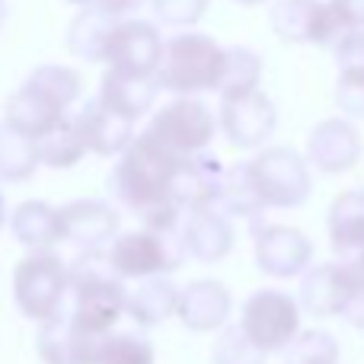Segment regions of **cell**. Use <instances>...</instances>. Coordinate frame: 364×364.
Here are the masks:
<instances>
[{
	"instance_id": "cell-1",
	"label": "cell",
	"mask_w": 364,
	"mask_h": 364,
	"mask_svg": "<svg viewBox=\"0 0 364 364\" xmlns=\"http://www.w3.org/2000/svg\"><path fill=\"white\" fill-rule=\"evenodd\" d=\"M70 304H64V314L77 323L87 336L106 339L122 314H128V288L112 272L109 250L80 252L70 265Z\"/></svg>"
},
{
	"instance_id": "cell-2",
	"label": "cell",
	"mask_w": 364,
	"mask_h": 364,
	"mask_svg": "<svg viewBox=\"0 0 364 364\" xmlns=\"http://www.w3.org/2000/svg\"><path fill=\"white\" fill-rule=\"evenodd\" d=\"M176 166L179 160L144 132L122 154L119 166L112 170V179H109V192L132 214H138L141 220L157 208L173 205L170 186L173 176H176Z\"/></svg>"
},
{
	"instance_id": "cell-3",
	"label": "cell",
	"mask_w": 364,
	"mask_h": 364,
	"mask_svg": "<svg viewBox=\"0 0 364 364\" xmlns=\"http://www.w3.org/2000/svg\"><path fill=\"white\" fill-rule=\"evenodd\" d=\"M227 48H220L211 36L201 32H182L173 36L164 48V61L157 70L160 90H170L176 96L201 93V90H218L224 74Z\"/></svg>"
},
{
	"instance_id": "cell-4",
	"label": "cell",
	"mask_w": 364,
	"mask_h": 364,
	"mask_svg": "<svg viewBox=\"0 0 364 364\" xmlns=\"http://www.w3.org/2000/svg\"><path fill=\"white\" fill-rule=\"evenodd\" d=\"M70 294V265L58 252H29L13 269V301L36 323L55 320Z\"/></svg>"
},
{
	"instance_id": "cell-5",
	"label": "cell",
	"mask_w": 364,
	"mask_h": 364,
	"mask_svg": "<svg viewBox=\"0 0 364 364\" xmlns=\"http://www.w3.org/2000/svg\"><path fill=\"white\" fill-rule=\"evenodd\" d=\"M182 233H154V230H132L115 237L109 246V262L122 282H144L166 272H176L186 259Z\"/></svg>"
},
{
	"instance_id": "cell-6",
	"label": "cell",
	"mask_w": 364,
	"mask_h": 364,
	"mask_svg": "<svg viewBox=\"0 0 364 364\" xmlns=\"http://www.w3.org/2000/svg\"><path fill=\"white\" fill-rule=\"evenodd\" d=\"M240 329L259 352H288V346L304 333L301 329V304L291 294L275 288H262L250 294L240 314Z\"/></svg>"
},
{
	"instance_id": "cell-7",
	"label": "cell",
	"mask_w": 364,
	"mask_h": 364,
	"mask_svg": "<svg viewBox=\"0 0 364 364\" xmlns=\"http://www.w3.org/2000/svg\"><path fill=\"white\" fill-rule=\"evenodd\" d=\"M246 164L262 208H297L310 198L314 182H310L307 160L291 147H269Z\"/></svg>"
},
{
	"instance_id": "cell-8",
	"label": "cell",
	"mask_w": 364,
	"mask_h": 364,
	"mask_svg": "<svg viewBox=\"0 0 364 364\" xmlns=\"http://www.w3.org/2000/svg\"><path fill=\"white\" fill-rule=\"evenodd\" d=\"M147 134L160 147H166L176 160L198 157V154H208L205 147L214 138V115L208 112L201 100L182 96V100H173L170 106H164L154 115Z\"/></svg>"
},
{
	"instance_id": "cell-9",
	"label": "cell",
	"mask_w": 364,
	"mask_h": 364,
	"mask_svg": "<svg viewBox=\"0 0 364 364\" xmlns=\"http://www.w3.org/2000/svg\"><path fill=\"white\" fill-rule=\"evenodd\" d=\"M166 42L160 29L144 19H122L109 51V68L128 77H157Z\"/></svg>"
},
{
	"instance_id": "cell-10",
	"label": "cell",
	"mask_w": 364,
	"mask_h": 364,
	"mask_svg": "<svg viewBox=\"0 0 364 364\" xmlns=\"http://www.w3.org/2000/svg\"><path fill=\"white\" fill-rule=\"evenodd\" d=\"M355 294H358V284L348 262L314 265L301 278V307L310 316H346Z\"/></svg>"
},
{
	"instance_id": "cell-11",
	"label": "cell",
	"mask_w": 364,
	"mask_h": 364,
	"mask_svg": "<svg viewBox=\"0 0 364 364\" xmlns=\"http://www.w3.org/2000/svg\"><path fill=\"white\" fill-rule=\"evenodd\" d=\"M256 230V265L272 278H297L314 259V243L294 227L259 224Z\"/></svg>"
},
{
	"instance_id": "cell-12",
	"label": "cell",
	"mask_w": 364,
	"mask_h": 364,
	"mask_svg": "<svg viewBox=\"0 0 364 364\" xmlns=\"http://www.w3.org/2000/svg\"><path fill=\"white\" fill-rule=\"evenodd\" d=\"M272 29L284 42L301 45H329L342 32L326 0H275Z\"/></svg>"
},
{
	"instance_id": "cell-13",
	"label": "cell",
	"mask_w": 364,
	"mask_h": 364,
	"mask_svg": "<svg viewBox=\"0 0 364 364\" xmlns=\"http://www.w3.org/2000/svg\"><path fill=\"white\" fill-rule=\"evenodd\" d=\"M278 125L275 102L256 90L246 96H233V100H220V128H224L227 141L233 147H259L272 138Z\"/></svg>"
},
{
	"instance_id": "cell-14",
	"label": "cell",
	"mask_w": 364,
	"mask_h": 364,
	"mask_svg": "<svg viewBox=\"0 0 364 364\" xmlns=\"http://www.w3.org/2000/svg\"><path fill=\"white\" fill-rule=\"evenodd\" d=\"M224 166L211 157V154H198V157L179 160L176 176L170 186V198L179 211H211L218 208L220 188H224Z\"/></svg>"
},
{
	"instance_id": "cell-15",
	"label": "cell",
	"mask_w": 364,
	"mask_h": 364,
	"mask_svg": "<svg viewBox=\"0 0 364 364\" xmlns=\"http://www.w3.org/2000/svg\"><path fill=\"white\" fill-rule=\"evenodd\" d=\"M58 214H61V237L80 252H100L106 243H115L119 211L109 208L106 201L80 198L58 208Z\"/></svg>"
},
{
	"instance_id": "cell-16",
	"label": "cell",
	"mask_w": 364,
	"mask_h": 364,
	"mask_svg": "<svg viewBox=\"0 0 364 364\" xmlns=\"http://www.w3.org/2000/svg\"><path fill=\"white\" fill-rule=\"evenodd\" d=\"M361 157V138L352 122L346 119H326L310 132L307 138V160L320 173H346L358 164Z\"/></svg>"
},
{
	"instance_id": "cell-17",
	"label": "cell",
	"mask_w": 364,
	"mask_h": 364,
	"mask_svg": "<svg viewBox=\"0 0 364 364\" xmlns=\"http://www.w3.org/2000/svg\"><path fill=\"white\" fill-rule=\"evenodd\" d=\"M102 339L87 336L68 314H58L55 320L42 323L36 336L38 358L45 364H96Z\"/></svg>"
},
{
	"instance_id": "cell-18",
	"label": "cell",
	"mask_w": 364,
	"mask_h": 364,
	"mask_svg": "<svg viewBox=\"0 0 364 364\" xmlns=\"http://www.w3.org/2000/svg\"><path fill=\"white\" fill-rule=\"evenodd\" d=\"M74 122H77V132H80L87 151L100 154V157L125 154L134 141V122L112 112V109L100 100H90L87 106L74 115Z\"/></svg>"
},
{
	"instance_id": "cell-19",
	"label": "cell",
	"mask_w": 364,
	"mask_h": 364,
	"mask_svg": "<svg viewBox=\"0 0 364 364\" xmlns=\"http://www.w3.org/2000/svg\"><path fill=\"white\" fill-rule=\"evenodd\" d=\"M176 316L182 326L192 333H214V329H227V316H230V291L214 278H201V282H188L179 291V310Z\"/></svg>"
},
{
	"instance_id": "cell-20",
	"label": "cell",
	"mask_w": 364,
	"mask_h": 364,
	"mask_svg": "<svg viewBox=\"0 0 364 364\" xmlns=\"http://www.w3.org/2000/svg\"><path fill=\"white\" fill-rule=\"evenodd\" d=\"M16 132H23L26 138L38 141L48 132H55L61 122H68V109L58 100H51L42 87H36L32 80H26L16 93L6 100V119Z\"/></svg>"
},
{
	"instance_id": "cell-21",
	"label": "cell",
	"mask_w": 364,
	"mask_h": 364,
	"mask_svg": "<svg viewBox=\"0 0 364 364\" xmlns=\"http://www.w3.org/2000/svg\"><path fill=\"white\" fill-rule=\"evenodd\" d=\"M182 243H186L188 256H195L198 262H220L233 250V227L227 220V214H220L218 208L186 214Z\"/></svg>"
},
{
	"instance_id": "cell-22",
	"label": "cell",
	"mask_w": 364,
	"mask_h": 364,
	"mask_svg": "<svg viewBox=\"0 0 364 364\" xmlns=\"http://www.w3.org/2000/svg\"><path fill=\"white\" fill-rule=\"evenodd\" d=\"M329 243L339 262L364 256V188H348L329 208Z\"/></svg>"
},
{
	"instance_id": "cell-23",
	"label": "cell",
	"mask_w": 364,
	"mask_h": 364,
	"mask_svg": "<svg viewBox=\"0 0 364 364\" xmlns=\"http://www.w3.org/2000/svg\"><path fill=\"white\" fill-rule=\"evenodd\" d=\"M336 64H339L336 102H339L342 112L364 119V29L339 36V42H336Z\"/></svg>"
},
{
	"instance_id": "cell-24",
	"label": "cell",
	"mask_w": 364,
	"mask_h": 364,
	"mask_svg": "<svg viewBox=\"0 0 364 364\" xmlns=\"http://www.w3.org/2000/svg\"><path fill=\"white\" fill-rule=\"evenodd\" d=\"M119 23L122 19L112 16V13L87 6V10H80V16L70 23L68 48L74 51L77 58H83V61H109V51H112V38H115Z\"/></svg>"
},
{
	"instance_id": "cell-25",
	"label": "cell",
	"mask_w": 364,
	"mask_h": 364,
	"mask_svg": "<svg viewBox=\"0 0 364 364\" xmlns=\"http://www.w3.org/2000/svg\"><path fill=\"white\" fill-rule=\"evenodd\" d=\"M179 291L176 284L166 275L157 278H144L128 291V316H132L138 326H160L164 320H170L179 310Z\"/></svg>"
},
{
	"instance_id": "cell-26",
	"label": "cell",
	"mask_w": 364,
	"mask_h": 364,
	"mask_svg": "<svg viewBox=\"0 0 364 364\" xmlns=\"http://www.w3.org/2000/svg\"><path fill=\"white\" fill-rule=\"evenodd\" d=\"M10 230L26 250L32 252H51V246L61 237V214L58 208L45 205V201H23L13 211Z\"/></svg>"
},
{
	"instance_id": "cell-27",
	"label": "cell",
	"mask_w": 364,
	"mask_h": 364,
	"mask_svg": "<svg viewBox=\"0 0 364 364\" xmlns=\"http://www.w3.org/2000/svg\"><path fill=\"white\" fill-rule=\"evenodd\" d=\"M157 90H160L157 77H128V74L106 70L102 87H100V102H106L112 112H119V115H125V119L134 122L151 109Z\"/></svg>"
},
{
	"instance_id": "cell-28",
	"label": "cell",
	"mask_w": 364,
	"mask_h": 364,
	"mask_svg": "<svg viewBox=\"0 0 364 364\" xmlns=\"http://www.w3.org/2000/svg\"><path fill=\"white\" fill-rule=\"evenodd\" d=\"M218 208L227 218H246V220H252V227L262 224L265 208H262V201H259L256 188H252L250 164H233L230 170L224 173V188H220Z\"/></svg>"
},
{
	"instance_id": "cell-29",
	"label": "cell",
	"mask_w": 364,
	"mask_h": 364,
	"mask_svg": "<svg viewBox=\"0 0 364 364\" xmlns=\"http://www.w3.org/2000/svg\"><path fill=\"white\" fill-rule=\"evenodd\" d=\"M38 160V147L32 138H26L23 132L10 125V122H0V179L6 182H26L32 179Z\"/></svg>"
},
{
	"instance_id": "cell-30",
	"label": "cell",
	"mask_w": 364,
	"mask_h": 364,
	"mask_svg": "<svg viewBox=\"0 0 364 364\" xmlns=\"http://www.w3.org/2000/svg\"><path fill=\"white\" fill-rule=\"evenodd\" d=\"M259 80H262V58L250 48H227L224 74H220V83H218L220 100L256 93Z\"/></svg>"
},
{
	"instance_id": "cell-31",
	"label": "cell",
	"mask_w": 364,
	"mask_h": 364,
	"mask_svg": "<svg viewBox=\"0 0 364 364\" xmlns=\"http://www.w3.org/2000/svg\"><path fill=\"white\" fill-rule=\"evenodd\" d=\"M36 147H38V160H42L45 166H51V170H68V166L80 164V157L87 154V144H83L74 119L61 122L55 132L38 138Z\"/></svg>"
},
{
	"instance_id": "cell-32",
	"label": "cell",
	"mask_w": 364,
	"mask_h": 364,
	"mask_svg": "<svg viewBox=\"0 0 364 364\" xmlns=\"http://www.w3.org/2000/svg\"><path fill=\"white\" fill-rule=\"evenodd\" d=\"M284 364H339V342L326 329H304L284 352Z\"/></svg>"
},
{
	"instance_id": "cell-33",
	"label": "cell",
	"mask_w": 364,
	"mask_h": 364,
	"mask_svg": "<svg viewBox=\"0 0 364 364\" xmlns=\"http://www.w3.org/2000/svg\"><path fill=\"white\" fill-rule=\"evenodd\" d=\"M96 364H154V346L138 333H112L102 339Z\"/></svg>"
},
{
	"instance_id": "cell-34",
	"label": "cell",
	"mask_w": 364,
	"mask_h": 364,
	"mask_svg": "<svg viewBox=\"0 0 364 364\" xmlns=\"http://www.w3.org/2000/svg\"><path fill=\"white\" fill-rule=\"evenodd\" d=\"M214 364H265V352H259L240 326H227L211 352Z\"/></svg>"
},
{
	"instance_id": "cell-35",
	"label": "cell",
	"mask_w": 364,
	"mask_h": 364,
	"mask_svg": "<svg viewBox=\"0 0 364 364\" xmlns=\"http://www.w3.org/2000/svg\"><path fill=\"white\" fill-rule=\"evenodd\" d=\"M154 13L166 26H192L205 16L208 0H151Z\"/></svg>"
},
{
	"instance_id": "cell-36",
	"label": "cell",
	"mask_w": 364,
	"mask_h": 364,
	"mask_svg": "<svg viewBox=\"0 0 364 364\" xmlns=\"http://www.w3.org/2000/svg\"><path fill=\"white\" fill-rule=\"evenodd\" d=\"M329 10H333L342 36L364 29V0H329Z\"/></svg>"
},
{
	"instance_id": "cell-37",
	"label": "cell",
	"mask_w": 364,
	"mask_h": 364,
	"mask_svg": "<svg viewBox=\"0 0 364 364\" xmlns=\"http://www.w3.org/2000/svg\"><path fill=\"white\" fill-rule=\"evenodd\" d=\"M141 4H144V0H100L96 10H106V13H112V16H125V13L138 10Z\"/></svg>"
},
{
	"instance_id": "cell-38",
	"label": "cell",
	"mask_w": 364,
	"mask_h": 364,
	"mask_svg": "<svg viewBox=\"0 0 364 364\" xmlns=\"http://www.w3.org/2000/svg\"><path fill=\"white\" fill-rule=\"evenodd\" d=\"M348 265H352V272H355V284H358V291L364 294V256L355 259V262H348Z\"/></svg>"
},
{
	"instance_id": "cell-39",
	"label": "cell",
	"mask_w": 364,
	"mask_h": 364,
	"mask_svg": "<svg viewBox=\"0 0 364 364\" xmlns=\"http://www.w3.org/2000/svg\"><path fill=\"white\" fill-rule=\"evenodd\" d=\"M68 4H80L83 10H87V6H96V4H100V0H68Z\"/></svg>"
},
{
	"instance_id": "cell-40",
	"label": "cell",
	"mask_w": 364,
	"mask_h": 364,
	"mask_svg": "<svg viewBox=\"0 0 364 364\" xmlns=\"http://www.w3.org/2000/svg\"><path fill=\"white\" fill-rule=\"evenodd\" d=\"M4 19H6V0H0V26H4Z\"/></svg>"
},
{
	"instance_id": "cell-41",
	"label": "cell",
	"mask_w": 364,
	"mask_h": 364,
	"mask_svg": "<svg viewBox=\"0 0 364 364\" xmlns=\"http://www.w3.org/2000/svg\"><path fill=\"white\" fill-rule=\"evenodd\" d=\"M4 214H6V205H4V195H0V224H4Z\"/></svg>"
},
{
	"instance_id": "cell-42",
	"label": "cell",
	"mask_w": 364,
	"mask_h": 364,
	"mask_svg": "<svg viewBox=\"0 0 364 364\" xmlns=\"http://www.w3.org/2000/svg\"><path fill=\"white\" fill-rule=\"evenodd\" d=\"M237 4H246V6H256V4H262V0H237Z\"/></svg>"
}]
</instances>
